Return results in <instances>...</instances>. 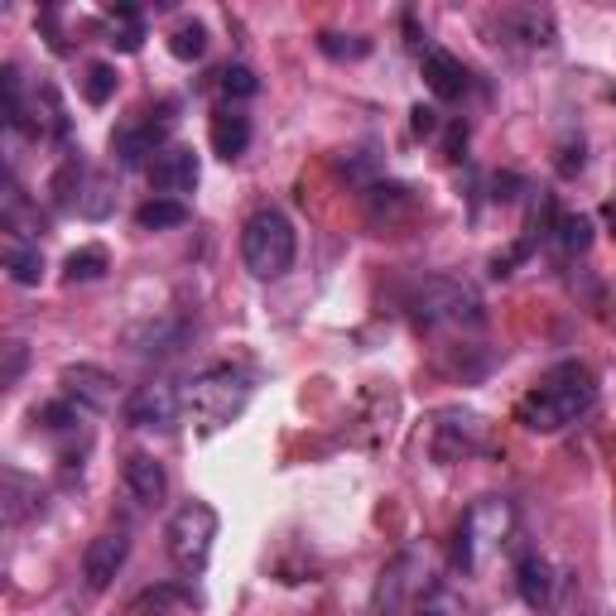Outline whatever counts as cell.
I'll return each mask as SVG.
<instances>
[{
  "mask_svg": "<svg viewBox=\"0 0 616 616\" xmlns=\"http://www.w3.org/2000/svg\"><path fill=\"white\" fill-rule=\"evenodd\" d=\"M593 400H597L593 371L579 361H563L530 390V396H520L516 424H526L530 434H559V429H569L573 419H583L593 410Z\"/></svg>",
  "mask_w": 616,
  "mask_h": 616,
  "instance_id": "1",
  "label": "cell"
},
{
  "mask_svg": "<svg viewBox=\"0 0 616 616\" xmlns=\"http://www.w3.org/2000/svg\"><path fill=\"white\" fill-rule=\"evenodd\" d=\"M294 251H299V236H294V221L280 213V207H260V213L246 217L241 227V260L256 280H280L290 274L294 266Z\"/></svg>",
  "mask_w": 616,
  "mask_h": 616,
  "instance_id": "2",
  "label": "cell"
},
{
  "mask_svg": "<svg viewBox=\"0 0 616 616\" xmlns=\"http://www.w3.org/2000/svg\"><path fill=\"white\" fill-rule=\"evenodd\" d=\"M510 530H516V506H510L506 496H482L453 534L457 569H482L487 554H496V549L510 540Z\"/></svg>",
  "mask_w": 616,
  "mask_h": 616,
  "instance_id": "3",
  "label": "cell"
},
{
  "mask_svg": "<svg viewBox=\"0 0 616 616\" xmlns=\"http://www.w3.org/2000/svg\"><path fill=\"white\" fill-rule=\"evenodd\" d=\"M410 313L424 327H477L482 323V299L467 280H453V274H429L410 290Z\"/></svg>",
  "mask_w": 616,
  "mask_h": 616,
  "instance_id": "4",
  "label": "cell"
},
{
  "mask_svg": "<svg viewBox=\"0 0 616 616\" xmlns=\"http://www.w3.org/2000/svg\"><path fill=\"white\" fill-rule=\"evenodd\" d=\"M246 400H251V381H246L236 366H213V371H203L198 381L183 390V410H188L193 424H203V429L231 424V419L246 410Z\"/></svg>",
  "mask_w": 616,
  "mask_h": 616,
  "instance_id": "5",
  "label": "cell"
},
{
  "mask_svg": "<svg viewBox=\"0 0 616 616\" xmlns=\"http://www.w3.org/2000/svg\"><path fill=\"white\" fill-rule=\"evenodd\" d=\"M213 540H217V510L207 501H183L174 516H169L164 549H169V559H174L183 573H203L207 569V559H213Z\"/></svg>",
  "mask_w": 616,
  "mask_h": 616,
  "instance_id": "6",
  "label": "cell"
},
{
  "mask_svg": "<svg viewBox=\"0 0 616 616\" xmlns=\"http://www.w3.org/2000/svg\"><path fill=\"white\" fill-rule=\"evenodd\" d=\"M487 34L520 54H549L559 44V24L544 6H501L487 15Z\"/></svg>",
  "mask_w": 616,
  "mask_h": 616,
  "instance_id": "7",
  "label": "cell"
},
{
  "mask_svg": "<svg viewBox=\"0 0 616 616\" xmlns=\"http://www.w3.org/2000/svg\"><path fill=\"white\" fill-rule=\"evenodd\" d=\"M429 449H434L439 463H463V457L491 449V424L472 410H443L434 419V443Z\"/></svg>",
  "mask_w": 616,
  "mask_h": 616,
  "instance_id": "8",
  "label": "cell"
},
{
  "mask_svg": "<svg viewBox=\"0 0 616 616\" xmlns=\"http://www.w3.org/2000/svg\"><path fill=\"white\" fill-rule=\"evenodd\" d=\"M126 424L130 429H174L179 414H183V396L174 381H150V386H136L121 404Z\"/></svg>",
  "mask_w": 616,
  "mask_h": 616,
  "instance_id": "9",
  "label": "cell"
},
{
  "mask_svg": "<svg viewBox=\"0 0 616 616\" xmlns=\"http://www.w3.org/2000/svg\"><path fill=\"white\" fill-rule=\"evenodd\" d=\"M58 381H63V396H68L73 404H83V410H91V414H111L116 404H126L121 381L107 376L101 366H68Z\"/></svg>",
  "mask_w": 616,
  "mask_h": 616,
  "instance_id": "10",
  "label": "cell"
},
{
  "mask_svg": "<svg viewBox=\"0 0 616 616\" xmlns=\"http://www.w3.org/2000/svg\"><path fill=\"white\" fill-rule=\"evenodd\" d=\"M126 559H130L126 530H101L97 540L83 549V583H87V593H107V587L116 583V573L126 569Z\"/></svg>",
  "mask_w": 616,
  "mask_h": 616,
  "instance_id": "11",
  "label": "cell"
},
{
  "mask_svg": "<svg viewBox=\"0 0 616 616\" xmlns=\"http://www.w3.org/2000/svg\"><path fill=\"white\" fill-rule=\"evenodd\" d=\"M203 179L198 169V154H193L188 145H164L160 154L150 160V183L160 198H179V193H193Z\"/></svg>",
  "mask_w": 616,
  "mask_h": 616,
  "instance_id": "12",
  "label": "cell"
},
{
  "mask_svg": "<svg viewBox=\"0 0 616 616\" xmlns=\"http://www.w3.org/2000/svg\"><path fill=\"white\" fill-rule=\"evenodd\" d=\"M164 130H169V116H164V121H154V116H136V121H126V126L111 136V154L121 160V169L145 164V154H160V150H164V145H160Z\"/></svg>",
  "mask_w": 616,
  "mask_h": 616,
  "instance_id": "13",
  "label": "cell"
},
{
  "mask_svg": "<svg viewBox=\"0 0 616 616\" xmlns=\"http://www.w3.org/2000/svg\"><path fill=\"white\" fill-rule=\"evenodd\" d=\"M121 482H126L136 506H164V496H169V472L160 457H150V453H130L121 467Z\"/></svg>",
  "mask_w": 616,
  "mask_h": 616,
  "instance_id": "14",
  "label": "cell"
},
{
  "mask_svg": "<svg viewBox=\"0 0 616 616\" xmlns=\"http://www.w3.org/2000/svg\"><path fill=\"white\" fill-rule=\"evenodd\" d=\"M516 583H520V597H526L530 612H549L554 607V593H559V573L554 563L540 559V554H526L516 569Z\"/></svg>",
  "mask_w": 616,
  "mask_h": 616,
  "instance_id": "15",
  "label": "cell"
},
{
  "mask_svg": "<svg viewBox=\"0 0 616 616\" xmlns=\"http://www.w3.org/2000/svg\"><path fill=\"white\" fill-rule=\"evenodd\" d=\"M424 83H429V91H434L439 101H457L467 91V68L457 63L449 48H424Z\"/></svg>",
  "mask_w": 616,
  "mask_h": 616,
  "instance_id": "16",
  "label": "cell"
},
{
  "mask_svg": "<svg viewBox=\"0 0 616 616\" xmlns=\"http://www.w3.org/2000/svg\"><path fill=\"white\" fill-rule=\"evenodd\" d=\"M126 343H130V352H136V357H174V352L188 343V327L169 323V318L140 323V327H130V333H126Z\"/></svg>",
  "mask_w": 616,
  "mask_h": 616,
  "instance_id": "17",
  "label": "cell"
},
{
  "mask_svg": "<svg viewBox=\"0 0 616 616\" xmlns=\"http://www.w3.org/2000/svg\"><path fill=\"white\" fill-rule=\"evenodd\" d=\"M207 140H213V154L217 160H241L246 145H251V116H241V111H231V107H221L213 116V126H207Z\"/></svg>",
  "mask_w": 616,
  "mask_h": 616,
  "instance_id": "18",
  "label": "cell"
},
{
  "mask_svg": "<svg viewBox=\"0 0 616 616\" xmlns=\"http://www.w3.org/2000/svg\"><path fill=\"white\" fill-rule=\"evenodd\" d=\"M410 573H414V559L400 554L396 563H386L381 583H376V616H404V597H410Z\"/></svg>",
  "mask_w": 616,
  "mask_h": 616,
  "instance_id": "19",
  "label": "cell"
},
{
  "mask_svg": "<svg viewBox=\"0 0 616 616\" xmlns=\"http://www.w3.org/2000/svg\"><path fill=\"white\" fill-rule=\"evenodd\" d=\"M34 116H30V136H63L68 130V116H63V107H58V91L54 87H34Z\"/></svg>",
  "mask_w": 616,
  "mask_h": 616,
  "instance_id": "20",
  "label": "cell"
},
{
  "mask_svg": "<svg viewBox=\"0 0 616 616\" xmlns=\"http://www.w3.org/2000/svg\"><path fill=\"white\" fill-rule=\"evenodd\" d=\"M183 221H188V203L183 198H150L136 213L140 231H169V227H183Z\"/></svg>",
  "mask_w": 616,
  "mask_h": 616,
  "instance_id": "21",
  "label": "cell"
},
{
  "mask_svg": "<svg viewBox=\"0 0 616 616\" xmlns=\"http://www.w3.org/2000/svg\"><path fill=\"white\" fill-rule=\"evenodd\" d=\"M39 506H44V501H39L34 482H24L20 472H6V520H10V526H15V520H24V516H34Z\"/></svg>",
  "mask_w": 616,
  "mask_h": 616,
  "instance_id": "22",
  "label": "cell"
},
{
  "mask_svg": "<svg viewBox=\"0 0 616 616\" xmlns=\"http://www.w3.org/2000/svg\"><path fill=\"white\" fill-rule=\"evenodd\" d=\"M116 87H121V73H116V63H87L83 68V97L91 107H107L116 97Z\"/></svg>",
  "mask_w": 616,
  "mask_h": 616,
  "instance_id": "23",
  "label": "cell"
},
{
  "mask_svg": "<svg viewBox=\"0 0 616 616\" xmlns=\"http://www.w3.org/2000/svg\"><path fill=\"white\" fill-rule=\"evenodd\" d=\"M6 274L15 284H39L44 280V251H39V246H10L6 251Z\"/></svg>",
  "mask_w": 616,
  "mask_h": 616,
  "instance_id": "24",
  "label": "cell"
},
{
  "mask_svg": "<svg viewBox=\"0 0 616 616\" xmlns=\"http://www.w3.org/2000/svg\"><path fill=\"white\" fill-rule=\"evenodd\" d=\"M169 54H174L179 63H198L207 54V30L198 20H183L174 34H169Z\"/></svg>",
  "mask_w": 616,
  "mask_h": 616,
  "instance_id": "25",
  "label": "cell"
},
{
  "mask_svg": "<svg viewBox=\"0 0 616 616\" xmlns=\"http://www.w3.org/2000/svg\"><path fill=\"white\" fill-rule=\"evenodd\" d=\"M63 274H68V284L101 280V274H107V251H101V246H83V251H73V256H68Z\"/></svg>",
  "mask_w": 616,
  "mask_h": 616,
  "instance_id": "26",
  "label": "cell"
},
{
  "mask_svg": "<svg viewBox=\"0 0 616 616\" xmlns=\"http://www.w3.org/2000/svg\"><path fill=\"white\" fill-rule=\"evenodd\" d=\"M554 231H559V246L569 256H583L587 246H593V221H587L583 213H563L559 221H554Z\"/></svg>",
  "mask_w": 616,
  "mask_h": 616,
  "instance_id": "27",
  "label": "cell"
},
{
  "mask_svg": "<svg viewBox=\"0 0 616 616\" xmlns=\"http://www.w3.org/2000/svg\"><path fill=\"white\" fill-rule=\"evenodd\" d=\"M77 188H83V160L68 154V160L58 164L54 183H48V193H54V207H73L77 203Z\"/></svg>",
  "mask_w": 616,
  "mask_h": 616,
  "instance_id": "28",
  "label": "cell"
},
{
  "mask_svg": "<svg viewBox=\"0 0 616 616\" xmlns=\"http://www.w3.org/2000/svg\"><path fill=\"white\" fill-rule=\"evenodd\" d=\"M217 87L227 91V97L241 101V97H256V91H260V77L246 68V63H227V68H221V77H217Z\"/></svg>",
  "mask_w": 616,
  "mask_h": 616,
  "instance_id": "29",
  "label": "cell"
},
{
  "mask_svg": "<svg viewBox=\"0 0 616 616\" xmlns=\"http://www.w3.org/2000/svg\"><path fill=\"white\" fill-rule=\"evenodd\" d=\"M318 48L327 58H366L371 54V39H357V34H318Z\"/></svg>",
  "mask_w": 616,
  "mask_h": 616,
  "instance_id": "30",
  "label": "cell"
},
{
  "mask_svg": "<svg viewBox=\"0 0 616 616\" xmlns=\"http://www.w3.org/2000/svg\"><path fill=\"white\" fill-rule=\"evenodd\" d=\"M77 410H83V404H39L34 410V424H44L48 434H63V429H73L77 424Z\"/></svg>",
  "mask_w": 616,
  "mask_h": 616,
  "instance_id": "31",
  "label": "cell"
},
{
  "mask_svg": "<svg viewBox=\"0 0 616 616\" xmlns=\"http://www.w3.org/2000/svg\"><path fill=\"white\" fill-rule=\"evenodd\" d=\"M24 343H6V371H0V386H15L20 381V371H24Z\"/></svg>",
  "mask_w": 616,
  "mask_h": 616,
  "instance_id": "32",
  "label": "cell"
},
{
  "mask_svg": "<svg viewBox=\"0 0 616 616\" xmlns=\"http://www.w3.org/2000/svg\"><path fill=\"white\" fill-rule=\"evenodd\" d=\"M410 116H414V121H410L414 136H434V130H439V111L434 107H414Z\"/></svg>",
  "mask_w": 616,
  "mask_h": 616,
  "instance_id": "33",
  "label": "cell"
},
{
  "mask_svg": "<svg viewBox=\"0 0 616 616\" xmlns=\"http://www.w3.org/2000/svg\"><path fill=\"white\" fill-rule=\"evenodd\" d=\"M607 221H612V231H616V198L607 203Z\"/></svg>",
  "mask_w": 616,
  "mask_h": 616,
  "instance_id": "34",
  "label": "cell"
},
{
  "mask_svg": "<svg viewBox=\"0 0 616 616\" xmlns=\"http://www.w3.org/2000/svg\"><path fill=\"white\" fill-rule=\"evenodd\" d=\"M419 616H443V612H419Z\"/></svg>",
  "mask_w": 616,
  "mask_h": 616,
  "instance_id": "35",
  "label": "cell"
}]
</instances>
